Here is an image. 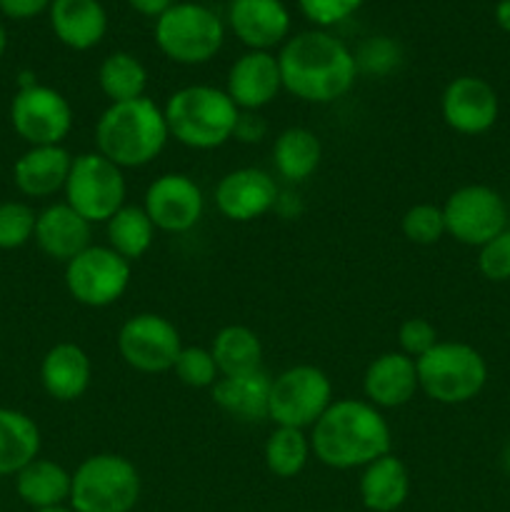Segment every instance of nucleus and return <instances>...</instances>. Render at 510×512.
<instances>
[{
    "label": "nucleus",
    "mask_w": 510,
    "mask_h": 512,
    "mask_svg": "<svg viewBox=\"0 0 510 512\" xmlns=\"http://www.w3.org/2000/svg\"><path fill=\"white\" fill-rule=\"evenodd\" d=\"M435 343H438V330L428 318H408L398 328L400 353H405L408 358H423Z\"/></svg>",
    "instance_id": "obj_38"
},
{
    "label": "nucleus",
    "mask_w": 510,
    "mask_h": 512,
    "mask_svg": "<svg viewBox=\"0 0 510 512\" xmlns=\"http://www.w3.org/2000/svg\"><path fill=\"white\" fill-rule=\"evenodd\" d=\"M33 512H75L70 505H55V508H43V510H33Z\"/></svg>",
    "instance_id": "obj_45"
},
{
    "label": "nucleus",
    "mask_w": 510,
    "mask_h": 512,
    "mask_svg": "<svg viewBox=\"0 0 510 512\" xmlns=\"http://www.w3.org/2000/svg\"><path fill=\"white\" fill-rule=\"evenodd\" d=\"M228 25L248 50H273L290 35V13L283 0H230Z\"/></svg>",
    "instance_id": "obj_18"
},
{
    "label": "nucleus",
    "mask_w": 510,
    "mask_h": 512,
    "mask_svg": "<svg viewBox=\"0 0 510 512\" xmlns=\"http://www.w3.org/2000/svg\"><path fill=\"white\" fill-rule=\"evenodd\" d=\"M355 63H358V73L360 70H368V73H378L385 75L398 65V45L393 40L385 38H373L358 50L355 55Z\"/></svg>",
    "instance_id": "obj_39"
},
{
    "label": "nucleus",
    "mask_w": 510,
    "mask_h": 512,
    "mask_svg": "<svg viewBox=\"0 0 510 512\" xmlns=\"http://www.w3.org/2000/svg\"><path fill=\"white\" fill-rule=\"evenodd\" d=\"M283 90L278 55L268 50H248L228 70L225 93L230 95L240 113H258L273 103Z\"/></svg>",
    "instance_id": "obj_17"
},
{
    "label": "nucleus",
    "mask_w": 510,
    "mask_h": 512,
    "mask_svg": "<svg viewBox=\"0 0 510 512\" xmlns=\"http://www.w3.org/2000/svg\"><path fill=\"white\" fill-rule=\"evenodd\" d=\"M40 453V428L30 415L0 408V475H18Z\"/></svg>",
    "instance_id": "obj_28"
},
{
    "label": "nucleus",
    "mask_w": 510,
    "mask_h": 512,
    "mask_svg": "<svg viewBox=\"0 0 510 512\" xmlns=\"http://www.w3.org/2000/svg\"><path fill=\"white\" fill-rule=\"evenodd\" d=\"M13 130L30 145H63L73 130V108L60 90L25 83L10 103Z\"/></svg>",
    "instance_id": "obj_12"
},
{
    "label": "nucleus",
    "mask_w": 510,
    "mask_h": 512,
    "mask_svg": "<svg viewBox=\"0 0 510 512\" xmlns=\"http://www.w3.org/2000/svg\"><path fill=\"white\" fill-rule=\"evenodd\" d=\"M440 208L450 238L470 248H483L488 240L508 228L503 195L488 185H463L453 190Z\"/></svg>",
    "instance_id": "obj_11"
},
{
    "label": "nucleus",
    "mask_w": 510,
    "mask_h": 512,
    "mask_svg": "<svg viewBox=\"0 0 510 512\" xmlns=\"http://www.w3.org/2000/svg\"><path fill=\"white\" fill-rule=\"evenodd\" d=\"M400 230H403L405 240H410L413 245H435L443 235H448L443 208L435 203L410 205L400 220Z\"/></svg>",
    "instance_id": "obj_34"
},
{
    "label": "nucleus",
    "mask_w": 510,
    "mask_h": 512,
    "mask_svg": "<svg viewBox=\"0 0 510 512\" xmlns=\"http://www.w3.org/2000/svg\"><path fill=\"white\" fill-rule=\"evenodd\" d=\"M495 23H498V28L503 30V33L510 35V0H500V3L495 5Z\"/></svg>",
    "instance_id": "obj_43"
},
{
    "label": "nucleus",
    "mask_w": 510,
    "mask_h": 512,
    "mask_svg": "<svg viewBox=\"0 0 510 512\" xmlns=\"http://www.w3.org/2000/svg\"><path fill=\"white\" fill-rule=\"evenodd\" d=\"M133 263L108 245H90L65 263V288L85 308H108L118 303L133 280Z\"/></svg>",
    "instance_id": "obj_10"
},
{
    "label": "nucleus",
    "mask_w": 510,
    "mask_h": 512,
    "mask_svg": "<svg viewBox=\"0 0 510 512\" xmlns=\"http://www.w3.org/2000/svg\"><path fill=\"white\" fill-rule=\"evenodd\" d=\"M220 375H243L263 368V343L248 325H225L210 343Z\"/></svg>",
    "instance_id": "obj_29"
},
{
    "label": "nucleus",
    "mask_w": 510,
    "mask_h": 512,
    "mask_svg": "<svg viewBox=\"0 0 510 512\" xmlns=\"http://www.w3.org/2000/svg\"><path fill=\"white\" fill-rule=\"evenodd\" d=\"M140 473L133 460L98 453L75 468L68 505L75 512H133L140 500Z\"/></svg>",
    "instance_id": "obj_6"
},
{
    "label": "nucleus",
    "mask_w": 510,
    "mask_h": 512,
    "mask_svg": "<svg viewBox=\"0 0 510 512\" xmlns=\"http://www.w3.org/2000/svg\"><path fill=\"white\" fill-rule=\"evenodd\" d=\"M155 45L168 60L180 65H203L220 53L225 25L200 3H173L155 18Z\"/></svg>",
    "instance_id": "obj_7"
},
{
    "label": "nucleus",
    "mask_w": 510,
    "mask_h": 512,
    "mask_svg": "<svg viewBox=\"0 0 510 512\" xmlns=\"http://www.w3.org/2000/svg\"><path fill=\"white\" fill-rule=\"evenodd\" d=\"M333 383L315 365H293L273 378L268 398V420L278 428L308 430L333 405Z\"/></svg>",
    "instance_id": "obj_8"
},
{
    "label": "nucleus",
    "mask_w": 510,
    "mask_h": 512,
    "mask_svg": "<svg viewBox=\"0 0 510 512\" xmlns=\"http://www.w3.org/2000/svg\"><path fill=\"white\" fill-rule=\"evenodd\" d=\"M445 125L460 135H483L495 125L500 113L498 93L478 75L453 78L440 98Z\"/></svg>",
    "instance_id": "obj_15"
},
{
    "label": "nucleus",
    "mask_w": 510,
    "mask_h": 512,
    "mask_svg": "<svg viewBox=\"0 0 510 512\" xmlns=\"http://www.w3.org/2000/svg\"><path fill=\"white\" fill-rule=\"evenodd\" d=\"M265 123L263 118H258L255 113H240L238 128H235V138L243 140V143H258L265 138Z\"/></svg>",
    "instance_id": "obj_41"
},
{
    "label": "nucleus",
    "mask_w": 510,
    "mask_h": 512,
    "mask_svg": "<svg viewBox=\"0 0 510 512\" xmlns=\"http://www.w3.org/2000/svg\"><path fill=\"white\" fill-rule=\"evenodd\" d=\"M170 140L165 113L148 95L110 103L95 123V150L118 168H145Z\"/></svg>",
    "instance_id": "obj_3"
},
{
    "label": "nucleus",
    "mask_w": 510,
    "mask_h": 512,
    "mask_svg": "<svg viewBox=\"0 0 510 512\" xmlns=\"http://www.w3.org/2000/svg\"><path fill=\"white\" fill-rule=\"evenodd\" d=\"M173 373L180 383L193 390H210L220 378L210 348H200V345H183L173 365Z\"/></svg>",
    "instance_id": "obj_33"
},
{
    "label": "nucleus",
    "mask_w": 510,
    "mask_h": 512,
    "mask_svg": "<svg viewBox=\"0 0 510 512\" xmlns=\"http://www.w3.org/2000/svg\"><path fill=\"white\" fill-rule=\"evenodd\" d=\"M98 85L110 103L143 98L148 88V70L133 53L115 50L100 63Z\"/></svg>",
    "instance_id": "obj_31"
},
{
    "label": "nucleus",
    "mask_w": 510,
    "mask_h": 512,
    "mask_svg": "<svg viewBox=\"0 0 510 512\" xmlns=\"http://www.w3.org/2000/svg\"><path fill=\"white\" fill-rule=\"evenodd\" d=\"M365 0H298V8L305 18L320 30L348 20Z\"/></svg>",
    "instance_id": "obj_37"
},
{
    "label": "nucleus",
    "mask_w": 510,
    "mask_h": 512,
    "mask_svg": "<svg viewBox=\"0 0 510 512\" xmlns=\"http://www.w3.org/2000/svg\"><path fill=\"white\" fill-rule=\"evenodd\" d=\"M278 183L260 168H238L225 173L215 185V208L230 223H253L275 208Z\"/></svg>",
    "instance_id": "obj_16"
},
{
    "label": "nucleus",
    "mask_w": 510,
    "mask_h": 512,
    "mask_svg": "<svg viewBox=\"0 0 510 512\" xmlns=\"http://www.w3.org/2000/svg\"><path fill=\"white\" fill-rule=\"evenodd\" d=\"M5 48H8V35H5V28L0 25V58H3Z\"/></svg>",
    "instance_id": "obj_46"
},
{
    "label": "nucleus",
    "mask_w": 510,
    "mask_h": 512,
    "mask_svg": "<svg viewBox=\"0 0 510 512\" xmlns=\"http://www.w3.org/2000/svg\"><path fill=\"white\" fill-rule=\"evenodd\" d=\"M155 225L148 218L143 205H123L113 218L105 223V235H108V248H113L120 258L128 263L143 258L155 243Z\"/></svg>",
    "instance_id": "obj_30"
},
{
    "label": "nucleus",
    "mask_w": 510,
    "mask_h": 512,
    "mask_svg": "<svg viewBox=\"0 0 510 512\" xmlns=\"http://www.w3.org/2000/svg\"><path fill=\"white\" fill-rule=\"evenodd\" d=\"M93 223L75 213L68 203H53L40 210L35 220V245L40 253L58 263H70L75 255L93 245Z\"/></svg>",
    "instance_id": "obj_20"
},
{
    "label": "nucleus",
    "mask_w": 510,
    "mask_h": 512,
    "mask_svg": "<svg viewBox=\"0 0 510 512\" xmlns=\"http://www.w3.org/2000/svg\"><path fill=\"white\" fill-rule=\"evenodd\" d=\"M283 90L303 103L330 105L345 98L358 80L355 53L328 30H303L278 53Z\"/></svg>",
    "instance_id": "obj_1"
},
{
    "label": "nucleus",
    "mask_w": 510,
    "mask_h": 512,
    "mask_svg": "<svg viewBox=\"0 0 510 512\" xmlns=\"http://www.w3.org/2000/svg\"><path fill=\"white\" fill-rule=\"evenodd\" d=\"M53 0H0V13L13 20H30L45 13Z\"/></svg>",
    "instance_id": "obj_40"
},
{
    "label": "nucleus",
    "mask_w": 510,
    "mask_h": 512,
    "mask_svg": "<svg viewBox=\"0 0 510 512\" xmlns=\"http://www.w3.org/2000/svg\"><path fill=\"white\" fill-rule=\"evenodd\" d=\"M323 160V145L310 128H285L273 143L275 173L288 183H305L313 178Z\"/></svg>",
    "instance_id": "obj_27"
},
{
    "label": "nucleus",
    "mask_w": 510,
    "mask_h": 512,
    "mask_svg": "<svg viewBox=\"0 0 510 512\" xmlns=\"http://www.w3.org/2000/svg\"><path fill=\"white\" fill-rule=\"evenodd\" d=\"M40 383L58 403H75L93 383V360L75 343L53 345L40 363Z\"/></svg>",
    "instance_id": "obj_21"
},
{
    "label": "nucleus",
    "mask_w": 510,
    "mask_h": 512,
    "mask_svg": "<svg viewBox=\"0 0 510 512\" xmlns=\"http://www.w3.org/2000/svg\"><path fill=\"white\" fill-rule=\"evenodd\" d=\"M143 208L163 233H188L205 213V198L200 185L185 173H163L148 185Z\"/></svg>",
    "instance_id": "obj_14"
},
{
    "label": "nucleus",
    "mask_w": 510,
    "mask_h": 512,
    "mask_svg": "<svg viewBox=\"0 0 510 512\" xmlns=\"http://www.w3.org/2000/svg\"><path fill=\"white\" fill-rule=\"evenodd\" d=\"M360 500L370 512H395L405 505L410 495L408 465L393 453L373 460L360 473Z\"/></svg>",
    "instance_id": "obj_25"
},
{
    "label": "nucleus",
    "mask_w": 510,
    "mask_h": 512,
    "mask_svg": "<svg viewBox=\"0 0 510 512\" xmlns=\"http://www.w3.org/2000/svg\"><path fill=\"white\" fill-rule=\"evenodd\" d=\"M125 3L145 18H160L173 5V0H125Z\"/></svg>",
    "instance_id": "obj_42"
},
{
    "label": "nucleus",
    "mask_w": 510,
    "mask_h": 512,
    "mask_svg": "<svg viewBox=\"0 0 510 512\" xmlns=\"http://www.w3.org/2000/svg\"><path fill=\"white\" fill-rule=\"evenodd\" d=\"M70 483H73V473H68L55 460L45 458H35L33 463H28L15 475L18 498L33 510L68 505Z\"/></svg>",
    "instance_id": "obj_26"
},
{
    "label": "nucleus",
    "mask_w": 510,
    "mask_h": 512,
    "mask_svg": "<svg viewBox=\"0 0 510 512\" xmlns=\"http://www.w3.org/2000/svg\"><path fill=\"white\" fill-rule=\"evenodd\" d=\"M35 220L38 213L28 203H0V250H15L30 243L35 238Z\"/></svg>",
    "instance_id": "obj_35"
},
{
    "label": "nucleus",
    "mask_w": 510,
    "mask_h": 512,
    "mask_svg": "<svg viewBox=\"0 0 510 512\" xmlns=\"http://www.w3.org/2000/svg\"><path fill=\"white\" fill-rule=\"evenodd\" d=\"M420 393L440 405H463L478 398L488 383L485 358L468 343L438 340L423 358L415 360Z\"/></svg>",
    "instance_id": "obj_5"
},
{
    "label": "nucleus",
    "mask_w": 510,
    "mask_h": 512,
    "mask_svg": "<svg viewBox=\"0 0 510 512\" xmlns=\"http://www.w3.org/2000/svg\"><path fill=\"white\" fill-rule=\"evenodd\" d=\"M273 378L263 368L243 375H220L210 388V398L223 413L243 423H258L268 418V398Z\"/></svg>",
    "instance_id": "obj_24"
},
{
    "label": "nucleus",
    "mask_w": 510,
    "mask_h": 512,
    "mask_svg": "<svg viewBox=\"0 0 510 512\" xmlns=\"http://www.w3.org/2000/svg\"><path fill=\"white\" fill-rule=\"evenodd\" d=\"M170 138L190 150H215L235 138L240 110L225 88L185 85L163 105Z\"/></svg>",
    "instance_id": "obj_4"
},
{
    "label": "nucleus",
    "mask_w": 510,
    "mask_h": 512,
    "mask_svg": "<svg viewBox=\"0 0 510 512\" xmlns=\"http://www.w3.org/2000/svg\"><path fill=\"white\" fill-rule=\"evenodd\" d=\"M63 193L65 203L95 225L108 223L123 208L128 183L123 168L93 150V153L75 155Z\"/></svg>",
    "instance_id": "obj_9"
},
{
    "label": "nucleus",
    "mask_w": 510,
    "mask_h": 512,
    "mask_svg": "<svg viewBox=\"0 0 510 512\" xmlns=\"http://www.w3.org/2000/svg\"><path fill=\"white\" fill-rule=\"evenodd\" d=\"M503 470L508 473V478H510V440L505 443V448H503Z\"/></svg>",
    "instance_id": "obj_44"
},
{
    "label": "nucleus",
    "mask_w": 510,
    "mask_h": 512,
    "mask_svg": "<svg viewBox=\"0 0 510 512\" xmlns=\"http://www.w3.org/2000/svg\"><path fill=\"white\" fill-rule=\"evenodd\" d=\"M73 155L63 145H35L13 165L15 188L28 198H50L65 190Z\"/></svg>",
    "instance_id": "obj_22"
},
{
    "label": "nucleus",
    "mask_w": 510,
    "mask_h": 512,
    "mask_svg": "<svg viewBox=\"0 0 510 512\" xmlns=\"http://www.w3.org/2000/svg\"><path fill=\"white\" fill-rule=\"evenodd\" d=\"M420 393L415 360L400 350L378 355L363 373V395L378 410H393L408 405Z\"/></svg>",
    "instance_id": "obj_19"
},
{
    "label": "nucleus",
    "mask_w": 510,
    "mask_h": 512,
    "mask_svg": "<svg viewBox=\"0 0 510 512\" xmlns=\"http://www.w3.org/2000/svg\"><path fill=\"white\" fill-rule=\"evenodd\" d=\"M313 455L333 470H363L373 460L393 453V430L383 410L368 400H333L310 428Z\"/></svg>",
    "instance_id": "obj_2"
},
{
    "label": "nucleus",
    "mask_w": 510,
    "mask_h": 512,
    "mask_svg": "<svg viewBox=\"0 0 510 512\" xmlns=\"http://www.w3.org/2000/svg\"><path fill=\"white\" fill-rule=\"evenodd\" d=\"M55 38L70 50H90L108 33V13L100 0H53L48 8Z\"/></svg>",
    "instance_id": "obj_23"
},
{
    "label": "nucleus",
    "mask_w": 510,
    "mask_h": 512,
    "mask_svg": "<svg viewBox=\"0 0 510 512\" xmlns=\"http://www.w3.org/2000/svg\"><path fill=\"white\" fill-rule=\"evenodd\" d=\"M183 338L173 320L158 313H138L120 325L118 353L128 368L155 375L173 370Z\"/></svg>",
    "instance_id": "obj_13"
},
{
    "label": "nucleus",
    "mask_w": 510,
    "mask_h": 512,
    "mask_svg": "<svg viewBox=\"0 0 510 512\" xmlns=\"http://www.w3.org/2000/svg\"><path fill=\"white\" fill-rule=\"evenodd\" d=\"M478 270L493 283L510 280V228H505L503 233L495 235L480 248Z\"/></svg>",
    "instance_id": "obj_36"
},
{
    "label": "nucleus",
    "mask_w": 510,
    "mask_h": 512,
    "mask_svg": "<svg viewBox=\"0 0 510 512\" xmlns=\"http://www.w3.org/2000/svg\"><path fill=\"white\" fill-rule=\"evenodd\" d=\"M313 448H310V435L298 428H278L268 435L263 448L265 468L275 478H295L305 470Z\"/></svg>",
    "instance_id": "obj_32"
}]
</instances>
